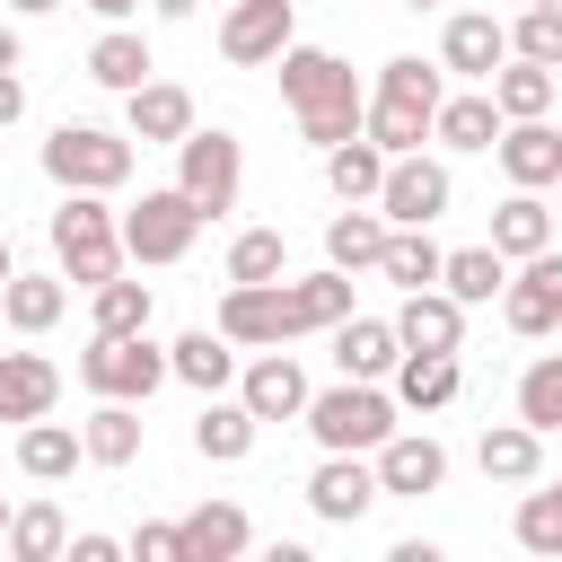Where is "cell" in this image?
I'll use <instances>...</instances> for the list:
<instances>
[{"label": "cell", "instance_id": "cell-1", "mask_svg": "<svg viewBox=\"0 0 562 562\" xmlns=\"http://www.w3.org/2000/svg\"><path fill=\"white\" fill-rule=\"evenodd\" d=\"M281 97H290L307 149H334V140H351V132L369 123V88H360L351 61L325 53V44H290V53H281Z\"/></svg>", "mask_w": 562, "mask_h": 562}, {"label": "cell", "instance_id": "cell-2", "mask_svg": "<svg viewBox=\"0 0 562 562\" xmlns=\"http://www.w3.org/2000/svg\"><path fill=\"white\" fill-rule=\"evenodd\" d=\"M395 430H404V404H395V386H386V378H342V386L307 395V439H316V448L378 457Z\"/></svg>", "mask_w": 562, "mask_h": 562}, {"label": "cell", "instance_id": "cell-3", "mask_svg": "<svg viewBox=\"0 0 562 562\" xmlns=\"http://www.w3.org/2000/svg\"><path fill=\"white\" fill-rule=\"evenodd\" d=\"M53 255H61V281H79V290L114 281V272L132 263L114 202H105V193H61V211H53Z\"/></svg>", "mask_w": 562, "mask_h": 562}, {"label": "cell", "instance_id": "cell-4", "mask_svg": "<svg viewBox=\"0 0 562 562\" xmlns=\"http://www.w3.org/2000/svg\"><path fill=\"white\" fill-rule=\"evenodd\" d=\"M44 176L61 193H123L132 184V132H105V123H61L44 140Z\"/></svg>", "mask_w": 562, "mask_h": 562}, {"label": "cell", "instance_id": "cell-5", "mask_svg": "<svg viewBox=\"0 0 562 562\" xmlns=\"http://www.w3.org/2000/svg\"><path fill=\"white\" fill-rule=\"evenodd\" d=\"M167 378H176V360H167V342H149V334H88V351H79V386H88V395L149 404Z\"/></svg>", "mask_w": 562, "mask_h": 562}, {"label": "cell", "instance_id": "cell-6", "mask_svg": "<svg viewBox=\"0 0 562 562\" xmlns=\"http://www.w3.org/2000/svg\"><path fill=\"white\" fill-rule=\"evenodd\" d=\"M193 237H202V202L184 184H158V193H140L123 211V255L132 263H184Z\"/></svg>", "mask_w": 562, "mask_h": 562}, {"label": "cell", "instance_id": "cell-7", "mask_svg": "<svg viewBox=\"0 0 562 562\" xmlns=\"http://www.w3.org/2000/svg\"><path fill=\"white\" fill-rule=\"evenodd\" d=\"M176 184L202 202V220L237 211V184H246V149H237V132H220V123L202 132V123H193V132L176 140Z\"/></svg>", "mask_w": 562, "mask_h": 562}, {"label": "cell", "instance_id": "cell-8", "mask_svg": "<svg viewBox=\"0 0 562 562\" xmlns=\"http://www.w3.org/2000/svg\"><path fill=\"white\" fill-rule=\"evenodd\" d=\"M448 202H457V176H448V158H422V149L386 158V184H378V211H386V228H430V220H448Z\"/></svg>", "mask_w": 562, "mask_h": 562}, {"label": "cell", "instance_id": "cell-9", "mask_svg": "<svg viewBox=\"0 0 562 562\" xmlns=\"http://www.w3.org/2000/svg\"><path fill=\"white\" fill-rule=\"evenodd\" d=\"M290 281V272H281ZM281 281H228V299H220V334L237 342V351H272V342H299L290 334V290Z\"/></svg>", "mask_w": 562, "mask_h": 562}, {"label": "cell", "instance_id": "cell-10", "mask_svg": "<svg viewBox=\"0 0 562 562\" xmlns=\"http://www.w3.org/2000/svg\"><path fill=\"white\" fill-rule=\"evenodd\" d=\"M378 501H386V483H378V457H342V448H325V465L307 474V509H316L325 527H360Z\"/></svg>", "mask_w": 562, "mask_h": 562}, {"label": "cell", "instance_id": "cell-11", "mask_svg": "<svg viewBox=\"0 0 562 562\" xmlns=\"http://www.w3.org/2000/svg\"><path fill=\"white\" fill-rule=\"evenodd\" d=\"M501 316H509V334H527V342L562 334V255H553V246H544V255H527V263L509 272Z\"/></svg>", "mask_w": 562, "mask_h": 562}, {"label": "cell", "instance_id": "cell-12", "mask_svg": "<svg viewBox=\"0 0 562 562\" xmlns=\"http://www.w3.org/2000/svg\"><path fill=\"white\" fill-rule=\"evenodd\" d=\"M299 18H290V0H228V18H220V53L237 61V70H255V61H281L299 35H290Z\"/></svg>", "mask_w": 562, "mask_h": 562}, {"label": "cell", "instance_id": "cell-13", "mask_svg": "<svg viewBox=\"0 0 562 562\" xmlns=\"http://www.w3.org/2000/svg\"><path fill=\"white\" fill-rule=\"evenodd\" d=\"M237 395L255 404V422H307V395H316V386H307V369L272 342V351H255V360L237 369Z\"/></svg>", "mask_w": 562, "mask_h": 562}, {"label": "cell", "instance_id": "cell-14", "mask_svg": "<svg viewBox=\"0 0 562 562\" xmlns=\"http://www.w3.org/2000/svg\"><path fill=\"white\" fill-rule=\"evenodd\" d=\"M509 61V26L492 18V9H457L448 26H439V70H457V79H492Z\"/></svg>", "mask_w": 562, "mask_h": 562}, {"label": "cell", "instance_id": "cell-15", "mask_svg": "<svg viewBox=\"0 0 562 562\" xmlns=\"http://www.w3.org/2000/svg\"><path fill=\"white\" fill-rule=\"evenodd\" d=\"M123 132H132L140 149H176V140L193 132V97H184L176 79H140V88L123 97Z\"/></svg>", "mask_w": 562, "mask_h": 562}, {"label": "cell", "instance_id": "cell-16", "mask_svg": "<svg viewBox=\"0 0 562 562\" xmlns=\"http://www.w3.org/2000/svg\"><path fill=\"white\" fill-rule=\"evenodd\" d=\"M492 158H501V176H509V184H527V193H544V184H562V132H553L544 114H527V123H509V132L492 140Z\"/></svg>", "mask_w": 562, "mask_h": 562}, {"label": "cell", "instance_id": "cell-17", "mask_svg": "<svg viewBox=\"0 0 562 562\" xmlns=\"http://www.w3.org/2000/svg\"><path fill=\"white\" fill-rule=\"evenodd\" d=\"M378 483H386L395 501H422V492L448 483V448H439L430 430H395V439L378 448Z\"/></svg>", "mask_w": 562, "mask_h": 562}, {"label": "cell", "instance_id": "cell-18", "mask_svg": "<svg viewBox=\"0 0 562 562\" xmlns=\"http://www.w3.org/2000/svg\"><path fill=\"white\" fill-rule=\"evenodd\" d=\"M61 404V369L44 360V351H0V422H44Z\"/></svg>", "mask_w": 562, "mask_h": 562}, {"label": "cell", "instance_id": "cell-19", "mask_svg": "<svg viewBox=\"0 0 562 562\" xmlns=\"http://www.w3.org/2000/svg\"><path fill=\"white\" fill-rule=\"evenodd\" d=\"M395 334H404V351H457V342H465V299H448L439 281H430V290H404Z\"/></svg>", "mask_w": 562, "mask_h": 562}, {"label": "cell", "instance_id": "cell-20", "mask_svg": "<svg viewBox=\"0 0 562 562\" xmlns=\"http://www.w3.org/2000/svg\"><path fill=\"white\" fill-rule=\"evenodd\" d=\"M395 360H404L395 316H342L334 325V369L342 378H395Z\"/></svg>", "mask_w": 562, "mask_h": 562}, {"label": "cell", "instance_id": "cell-21", "mask_svg": "<svg viewBox=\"0 0 562 562\" xmlns=\"http://www.w3.org/2000/svg\"><path fill=\"white\" fill-rule=\"evenodd\" d=\"M255 404L246 395H202V413H193V457H211V465H237V457H255Z\"/></svg>", "mask_w": 562, "mask_h": 562}, {"label": "cell", "instance_id": "cell-22", "mask_svg": "<svg viewBox=\"0 0 562 562\" xmlns=\"http://www.w3.org/2000/svg\"><path fill=\"white\" fill-rule=\"evenodd\" d=\"M79 465H88V439H79L70 422H53V413H44V422H26V430H18V474H26V483H70Z\"/></svg>", "mask_w": 562, "mask_h": 562}, {"label": "cell", "instance_id": "cell-23", "mask_svg": "<svg viewBox=\"0 0 562 562\" xmlns=\"http://www.w3.org/2000/svg\"><path fill=\"white\" fill-rule=\"evenodd\" d=\"M474 465H483V483H536V474H544V430H527V422H483Z\"/></svg>", "mask_w": 562, "mask_h": 562}, {"label": "cell", "instance_id": "cell-24", "mask_svg": "<svg viewBox=\"0 0 562 562\" xmlns=\"http://www.w3.org/2000/svg\"><path fill=\"white\" fill-rule=\"evenodd\" d=\"M176 527H184V562H237V553L255 544V518H246L237 501H202V509H184Z\"/></svg>", "mask_w": 562, "mask_h": 562}, {"label": "cell", "instance_id": "cell-25", "mask_svg": "<svg viewBox=\"0 0 562 562\" xmlns=\"http://www.w3.org/2000/svg\"><path fill=\"white\" fill-rule=\"evenodd\" d=\"M501 132H509V114L492 105V88H483V79H474L465 97H439V123H430V140H439V149H492Z\"/></svg>", "mask_w": 562, "mask_h": 562}, {"label": "cell", "instance_id": "cell-26", "mask_svg": "<svg viewBox=\"0 0 562 562\" xmlns=\"http://www.w3.org/2000/svg\"><path fill=\"white\" fill-rule=\"evenodd\" d=\"M378 255H386V211H378V202H342V211L325 220V263L378 272Z\"/></svg>", "mask_w": 562, "mask_h": 562}, {"label": "cell", "instance_id": "cell-27", "mask_svg": "<svg viewBox=\"0 0 562 562\" xmlns=\"http://www.w3.org/2000/svg\"><path fill=\"white\" fill-rule=\"evenodd\" d=\"M281 290H290V334H334V325L351 316V272H342V263L299 272V281H281Z\"/></svg>", "mask_w": 562, "mask_h": 562}, {"label": "cell", "instance_id": "cell-28", "mask_svg": "<svg viewBox=\"0 0 562 562\" xmlns=\"http://www.w3.org/2000/svg\"><path fill=\"white\" fill-rule=\"evenodd\" d=\"M167 360H176V378H184L193 395H220V386H237V342H228L220 325H193V334H176V342H167Z\"/></svg>", "mask_w": 562, "mask_h": 562}, {"label": "cell", "instance_id": "cell-29", "mask_svg": "<svg viewBox=\"0 0 562 562\" xmlns=\"http://www.w3.org/2000/svg\"><path fill=\"white\" fill-rule=\"evenodd\" d=\"M483 88H492V105H501L509 123H527V114H553V88H562V70H553V61H527V53H509V61H501Z\"/></svg>", "mask_w": 562, "mask_h": 562}, {"label": "cell", "instance_id": "cell-30", "mask_svg": "<svg viewBox=\"0 0 562 562\" xmlns=\"http://www.w3.org/2000/svg\"><path fill=\"white\" fill-rule=\"evenodd\" d=\"M457 386H465L457 351H404L395 360V404L404 413H439V404H457Z\"/></svg>", "mask_w": 562, "mask_h": 562}, {"label": "cell", "instance_id": "cell-31", "mask_svg": "<svg viewBox=\"0 0 562 562\" xmlns=\"http://www.w3.org/2000/svg\"><path fill=\"white\" fill-rule=\"evenodd\" d=\"M149 70H158V61H149V35H140V26H105V35L88 44V79L114 88V97H132Z\"/></svg>", "mask_w": 562, "mask_h": 562}, {"label": "cell", "instance_id": "cell-32", "mask_svg": "<svg viewBox=\"0 0 562 562\" xmlns=\"http://www.w3.org/2000/svg\"><path fill=\"white\" fill-rule=\"evenodd\" d=\"M439 290L465 299V307H492V299L509 290V255H501L492 237H483V246H457V255L439 263Z\"/></svg>", "mask_w": 562, "mask_h": 562}, {"label": "cell", "instance_id": "cell-33", "mask_svg": "<svg viewBox=\"0 0 562 562\" xmlns=\"http://www.w3.org/2000/svg\"><path fill=\"white\" fill-rule=\"evenodd\" d=\"M61 307H70L61 272H9V290H0L9 334H53V325H61Z\"/></svg>", "mask_w": 562, "mask_h": 562}, {"label": "cell", "instance_id": "cell-34", "mask_svg": "<svg viewBox=\"0 0 562 562\" xmlns=\"http://www.w3.org/2000/svg\"><path fill=\"white\" fill-rule=\"evenodd\" d=\"M325 184H334V202H378V184H386V149H378L369 132L334 140V149H325Z\"/></svg>", "mask_w": 562, "mask_h": 562}, {"label": "cell", "instance_id": "cell-35", "mask_svg": "<svg viewBox=\"0 0 562 562\" xmlns=\"http://www.w3.org/2000/svg\"><path fill=\"white\" fill-rule=\"evenodd\" d=\"M492 246L509 255V263H527V255H544L553 246V211L527 193V184H509V202L492 211Z\"/></svg>", "mask_w": 562, "mask_h": 562}, {"label": "cell", "instance_id": "cell-36", "mask_svg": "<svg viewBox=\"0 0 562 562\" xmlns=\"http://www.w3.org/2000/svg\"><path fill=\"white\" fill-rule=\"evenodd\" d=\"M79 439H88V465H132L140 457V404L97 395V413L79 422Z\"/></svg>", "mask_w": 562, "mask_h": 562}, {"label": "cell", "instance_id": "cell-37", "mask_svg": "<svg viewBox=\"0 0 562 562\" xmlns=\"http://www.w3.org/2000/svg\"><path fill=\"white\" fill-rule=\"evenodd\" d=\"M0 553H9V562H61V553H70V527H61V509H53V501H26V509H9V536H0Z\"/></svg>", "mask_w": 562, "mask_h": 562}, {"label": "cell", "instance_id": "cell-38", "mask_svg": "<svg viewBox=\"0 0 562 562\" xmlns=\"http://www.w3.org/2000/svg\"><path fill=\"white\" fill-rule=\"evenodd\" d=\"M430 123H439L430 105H404V97H386V88H369V123H360V132H369V140H378L386 158H404V149H422V140H430Z\"/></svg>", "mask_w": 562, "mask_h": 562}, {"label": "cell", "instance_id": "cell-39", "mask_svg": "<svg viewBox=\"0 0 562 562\" xmlns=\"http://www.w3.org/2000/svg\"><path fill=\"white\" fill-rule=\"evenodd\" d=\"M439 263H448V246H439L430 228H386V255H378V272H386L395 290H430V281H439Z\"/></svg>", "mask_w": 562, "mask_h": 562}, {"label": "cell", "instance_id": "cell-40", "mask_svg": "<svg viewBox=\"0 0 562 562\" xmlns=\"http://www.w3.org/2000/svg\"><path fill=\"white\" fill-rule=\"evenodd\" d=\"M149 307H158V299H149V281H123V272L88 290V316H97V334H149Z\"/></svg>", "mask_w": 562, "mask_h": 562}, {"label": "cell", "instance_id": "cell-41", "mask_svg": "<svg viewBox=\"0 0 562 562\" xmlns=\"http://www.w3.org/2000/svg\"><path fill=\"white\" fill-rule=\"evenodd\" d=\"M290 272V237L281 228H237L228 237V281H281Z\"/></svg>", "mask_w": 562, "mask_h": 562}, {"label": "cell", "instance_id": "cell-42", "mask_svg": "<svg viewBox=\"0 0 562 562\" xmlns=\"http://www.w3.org/2000/svg\"><path fill=\"white\" fill-rule=\"evenodd\" d=\"M518 422H527V430H544V439L562 430V351H544V360L518 378Z\"/></svg>", "mask_w": 562, "mask_h": 562}, {"label": "cell", "instance_id": "cell-43", "mask_svg": "<svg viewBox=\"0 0 562 562\" xmlns=\"http://www.w3.org/2000/svg\"><path fill=\"white\" fill-rule=\"evenodd\" d=\"M378 88H386V97H404V105H430V114H439V97H448L439 61H422V53H395V61L378 70Z\"/></svg>", "mask_w": 562, "mask_h": 562}, {"label": "cell", "instance_id": "cell-44", "mask_svg": "<svg viewBox=\"0 0 562 562\" xmlns=\"http://www.w3.org/2000/svg\"><path fill=\"white\" fill-rule=\"evenodd\" d=\"M509 536L527 544V553H562V492L544 483V492H527L518 501V518H509Z\"/></svg>", "mask_w": 562, "mask_h": 562}, {"label": "cell", "instance_id": "cell-45", "mask_svg": "<svg viewBox=\"0 0 562 562\" xmlns=\"http://www.w3.org/2000/svg\"><path fill=\"white\" fill-rule=\"evenodd\" d=\"M509 53H527V61H553V70H562V0H553V9H518Z\"/></svg>", "mask_w": 562, "mask_h": 562}, {"label": "cell", "instance_id": "cell-46", "mask_svg": "<svg viewBox=\"0 0 562 562\" xmlns=\"http://www.w3.org/2000/svg\"><path fill=\"white\" fill-rule=\"evenodd\" d=\"M132 562H184V527L176 518H140L132 527Z\"/></svg>", "mask_w": 562, "mask_h": 562}, {"label": "cell", "instance_id": "cell-47", "mask_svg": "<svg viewBox=\"0 0 562 562\" xmlns=\"http://www.w3.org/2000/svg\"><path fill=\"white\" fill-rule=\"evenodd\" d=\"M132 544L123 536H70V562H123Z\"/></svg>", "mask_w": 562, "mask_h": 562}, {"label": "cell", "instance_id": "cell-48", "mask_svg": "<svg viewBox=\"0 0 562 562\" xmlns=\"http://www.w3.org/2000/svg\"><path fill=\"white\" fill-rule=\"evenodd\" d=\"M18 114H26V79H18V70H0V132H9Z\"/></svg>", "mask_w": 562, "mask_h": 562}, {"label": "cell", "instance_id": "cell-49", "mask_svg": "<svg viewBox=\"0 0 562 562\" xmlns=\"http://www.w3.org/2000/svg\"><path fill=\"white\" fill-rule=\"evenodd\" d=\"M88 9H97V18H105V26H123V18H132V9H140V0H88Z\"/></svg>", "mask_w": 562, "mask_h": 562}, {"label": "cell", "instance_id": "cell-50", "mask_svg": "<svg viewBox=\"0 0 562 562\" xmlns=\"http://www.w3.org/2000/svg\"><path fill=\"white\" fill-rule=\"evenodd\" d=\"M149 9H158V18H193L202 0H149Z\"/></svg>", "mask_w": 562, "mask_h": 562}, {"label": "cell", "instance_id": "cell-51", "mask_svg": "<svg viewBox=\"0 0 562 562\" xmlns=\"http://www.w3.org/2000/svg\"><path fill=\"white\" fill-rule=\"evenodd\" d=\"M0 70H18V26H0Z\"/></svg>", "mask_w": 562, "mask_h": 562}, {"label": "cell", "instance_id": "cell-52", "mask_svg": "<svg viewBox=\"0 0 562 562\" xmlns=\"http://www.w3.org/2000/svg\"><path fill=\"white\" fill-rule=\"evenodd\" d=\"M9 9H18V18H44V9H61V0H9Z\"/></svg>", "mask_w": 562, "mask_h": 562}, {"label": "cell", "instance_id": "cell-53", "mask_svg": "<svg viewBox=\"0 0 562 562\" xmlns=\"http://www.w3.org/2000/svg\"><path fill=\"white\" fill-rule=\"evenodd\" d=\"M9 272H18V255H9V237H0V290H9Z\"/></svg>", "mask_w": 562, "mask_h": 562}, {"label": "cell", "instance_id": "cell-54", "mask_svg": "<svg viewBox=\"0 0 562 562\" xmlns=\"http://www.w3.org/2000/svg\"><path fill=\"white\" fill-rule=\"evenodd\" d=\"M395 9H439V0H395Z\"/></svg>", "mask_w": 562, "mask_h": 562}, {"label": "cell", "instance_id": "cell-55", "mask_svg": "<svg viewBox=\"0 0 562 562\" xmlns=\"http://www.w3.org/2000/svg\"><path fill=\"white\" fill-rule=\"evenodd\" d=\"M0 536H9V501H0Z\"/></svg>", "mask_w": 562, "mask_h": 562}, {"label": "cell", "instance_id": "cell-56", "mask_svg": "<svg viewBox=\"0 0 562 562\" xmlns=\"http://www.w3.org/2000/svg\"><path fill=\"white\" fill-rule=\"evenodd\" d=\"M527 9H553V0H527Z\"/></svg>", "mask_w": 562, "mask_h": 562}, {"label": "cell", "instance_id": "cell-57", "mask_svg": "<svg viewBox=\"0 0 562 562\" xmlns=\"http://www.w3.org/2000/svg\"><path fill=\"white\" fill-rule=\"evenodd\" d=\"M553 492H562V483H553Z\"/></svg>", "mask_w": 562, "mask_h": 562}]
</instances>
